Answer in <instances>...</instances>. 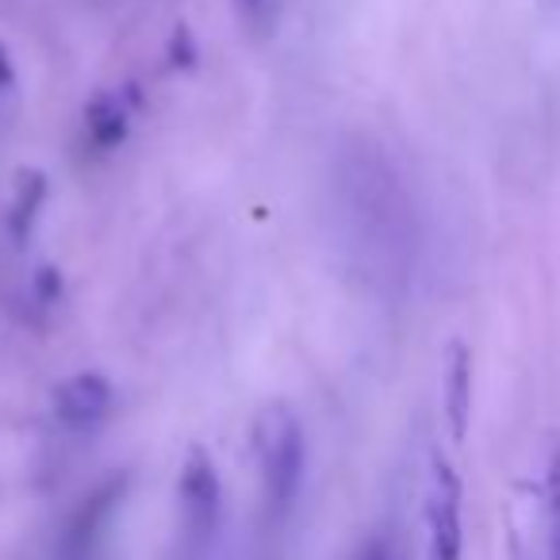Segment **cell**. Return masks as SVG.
I'll use <instances>...</instances> for the list:
<instances>
[{"instance_id": "obj_2", "label": "cell", "mask_w": 560, "mask_h": 560, "mask_svg": "<svg viewBox=\"0 0 560 560\" xmlns=\"http://www.w3.org/2000/svg\"><path fill=\"white\" fill-rule=\"evenodd\" d=\"M177 499H180V529H185L188 552H203V545L211 541L219 526V472L215 460L208 457V450L192 445L180 465V480H177Z\"/></svg>"}, {"instance_id": "obj_14", "label": "cell", "mask_w": 560, "mask_h": 560, "mask_svg": "<svg viewBox=\"0 0 560 560\" xmlns=\"http://www.w3.org/2000/svg\"><path fill=\"white\" fill-rule=\"evenodd\" d=\"M358 560H396V557H392V549L384 541H369L365 549L358 552Z\"/></svg>"}, {"instance_id": "obj_9", "label": "cell", "mask_w": 560, "mask_h": 560, "mask_svg": "<svg viewBox=\"0 0 560 560\" xmlns=\"http://www.w3.org/2000/svg\"><path fill=\"white\" fill-rule=\"evenodd\" d=\"M545 522H549V560H560V450L552 453L545 476Z\"/></svg>"}, {"instance_id": "obj_10", "label": "cell", "mask_w": 560, "mask_h": 560, "mask_svg": "<svg viewBox=\"0 0 560 560\" xmlns=\"http://www.w3.org/2000/svg\"><path fill=\"white\" fill-rule=\"evenodd\" d=\"M196 43H192V32H188V24H177L173 27V39H170V58L173 66H192L196 62Z\"/></svg>"}, {"instance_id": "obj_6", "label": "cell", "mask_w": 560, "mask_h": 560, "mask_svg": "<svg viewBox=\"0 0 560 560\" xmlns=\"http://www.w3.org/2000/svg\"><path fill=\"white\" fill-rule=\"evenodd\" d=\"M442 392L450 434L460 442L468 434V419H472V353H468L465 342H450V350H445Z\"/></svg>"}, {"instance_id": "obj_8", "label": "cell", "mask_w": 560, "mask_h": 560, "mask_svg": "<svg viewBox=\"0 0 560 560\" xmlns=\"http://www.w3.org/2000/svg\"><path fill=\"white\" fill-rule=\"evenodd\" d=\"M43 203H47V173H43V170H20L16 192H12V211H9L12 238L24 242L27 234H32Z\"/></svg>"}, {"instance_id": "obj_3", "label": "cell", "mask_w": 560, "mask_h": 560, "mask_svg": "<svg viewBox=\"0 0 560 560\" xmlns=\"http://www.w3.org/2000/svg\"><path fill=\"white\" fill-rule=\"evenodd\" d=\"M465 526H460V480L445 457H434L427 491V560H460Z\"/></svg>"}, {"instance_id": "obj_11", "label": "cell", "mask_w": 560, "mask_h": 560, "mask_svg": "<svg viewBox=\"0 0 560 560\" xmlns=\"http://www.w3.org/2000/svg\"><path fill=\"white\" fill-rule=\"evenodd\" d=\"M35 292H39L43 304H58V296H62V272H58L55 265H43V269L35 272Z\"/></svg>"}, {"instance_id": "obj_7", "label": "cell", "mask_w": 560, "mask_h": 560, "mask_svg": "<svg viewBox=\"0 0 560 560\" xmlns=\"http://www.w3.org/2000/svg\"><path fill=\"white\" fill-rule=\"evenodd\" d=\"M85 135L96 150H116L127 139V108L116 93L101 89L85 104Z\"/></svg>"}, {"instance_id": "obj_4", "label": "cell", "mask_w": 560, "mask_h": 560, "mask_svg": "<svg viewBox=\"0 0 560 560\" xmlns=\"http://www.w3.org/2000/svg\"><path fill=\"white\" fill-rule=\"evenodd\" d=\"M119 499H124V480H112L101 491H93L58 534L55 560H104V529H108Z\"/></svg>"}, {"instance_id": "obj_1", "label": "cell", "mask_w": 560, "mask_h": 560, "mask_svg": "<svg viewBox=\"0 0 560 560\" xmlns=\"http://www.w3.org/2000/svg\"><path fill=\"white\" fill-rule=\"evenodd\" d=\"M257 476H261L265 518L284 522L304 488V427L289 404H269L254 422Z\"/></svg>"}, {"instance_id": "obj_12", "label": "cell", "mask_w": 560, "mask_h": 560, "mask_svg": "<svg viewBox=\"0 0 560 560\" xmlns=\"http://www.w3.org/2000/svg\"><path fill=\"white\" fill-rule=\"evenodd\" d=\"M238 4V12L249 20V24H265V16H269L272 0H234Z\"/></svg>"}, {"instance_id": "obj_5", "label": "cell", "mask_w": 560, "mask_h": 560, "mask_svg": "<svg viewBox=\"0 0 560 560\" xmlns=\"http://www.w3.org/2000/svg\"><path fill=\"white\" fill-rule=\"evenodd\" d=\"M112 399H116V392H112L108 376L73 373L58 384L55 396H50V404H55V415L66 422V427L85 430V427H96V422L108 419Z\"/></svg>"}, {"instance_id": "obj_13", "label": "cell", "mask_w": 560, "mask_h": 560, "mask_svg": "<svg viewBox=\"0 0 560 560\" xmlns=\"http://www.w3.org/2000/svg\"><path fill=\"white\" fill-rule=\"evenodd\" d=\"M12 85H16V66L9 58V47L0 43V89H12Z\"/></svg>"}]
</instances>
